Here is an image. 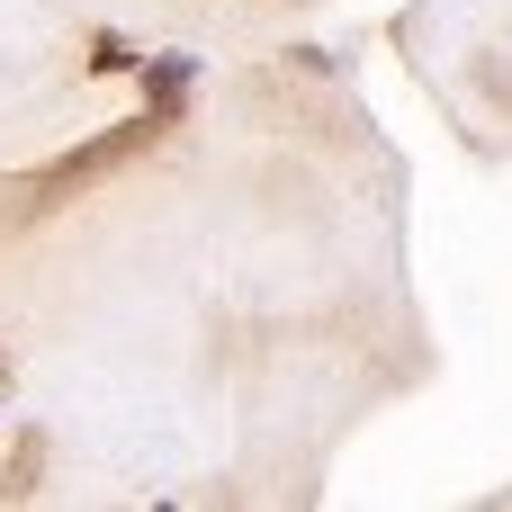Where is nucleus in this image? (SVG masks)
I'll list each match as a JSON object with an SVG mask.
<instances>
[]
</instances>
